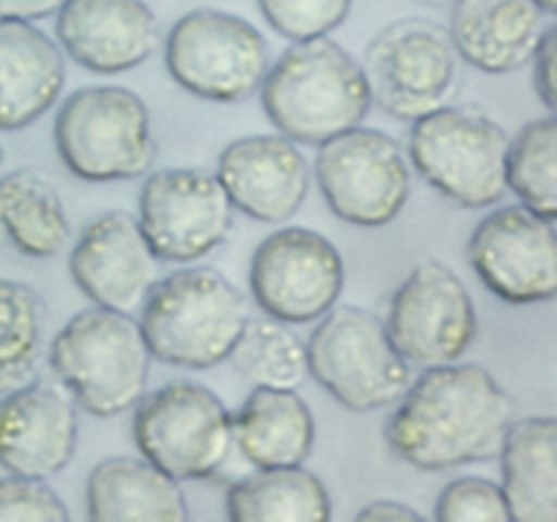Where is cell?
Wrapping results in <instances>:
<instances>
[{
  "instance_id": "24",
  "label": "cell",
  "mask_w": 557,
  "mask_h": 522,
  "mask_svg": "<svg viewBox=\"0 0 557 522\" xmlns=\"http://www.w3.org/2000/svg\"><path fill=\"white\" fill-rule=\"evenodd\" d=\"M500 489L517 522H557V422L525 417L500 444Z\"/></svg>"
},
{
  "instance_id": "27",
  "label": "cell",
  "mask_w": 557,
  "mask_h": 522,
  "mask_svg": "<svg viewBox=\"0 0 557 522\" xmlns=\"http://www.w3.org/2000/svg\"><path fill=\"white\" fill-rule=\"evenodd\" d=\"M506 190L536 215L557 217V120H531L509 139L506 150Z\"/></svg>"
},
{
  "instance_id": "1",
  "label": "cell",
  "mask_w": 557,
  "mask_h": 522,
  "mask_svg": "<svg viewBox=\"0 0 557 522\" xmlns=\"http://www.w3.org/2000/svg\"><path fill=\"white\" fill-rule=\"evenodd\" d=\"M517 406L484 364L424 368L395 402L384 427L392 455L419 471L487 462L498 457Z\"/></svg>"
},
{
  "instance_id": "2",
  "label": "cell",
  "mask_w": 557,
  "mask_h": 522,
  "mask_svg": "<svg viewBox=\"0 0 557 522\" xmlns=\"http://www.w3.org/2000/svg\"><path fill=\"white\" fill-rule=\"evenodd\" d=\"M259 96L277 134L310 147L362 125L373 103L362 63L330 36L294 41L270 63Z\"/></svg>"
},
{
  "instance_id": "32",
  "label": "cell",
  "mask_w": 557,
  "mask_h": 522,
  "mask_svg": "<svg viewBox=\"0 0 557 522\" xmlns=\"http://www.w3.org/2000/svg\"><path fill=\"white\" fill-rule=\"evenodd\" d=\"M71 514L60 495L44 478H0V522H69Z\"/></svg>"
},
{
  "instance_id": "6",
  "label": "cell",
  "mask_w": 557,
  "mask_h": 522,
  "mask_svg": "<svg viewBox=\"0 0 557 522\" xmlns=\"http://www.w3.org/2000/svg\"><path fill=\"white\" fill-rule=\"evenodd\" d=\"M308 375L354 413L395 406L411 384V364L375 313L354 304L332 308L315 321L308 343Z\"/></svg>"
},
{
  "instance_id": "7",
  "label": "cell",
  "mask_w": 557,
  "mask_h": 522,
  "mask_svg": "<svg viewBox=\"0 0 557 522\" xmlns=\"http://www.w3.org/2000/svg\"><path fill=\"white\" fill-rule=\"evenodd\" d=\"M509 134L473 107H446L413 120L408 163L444 199L466 210H487L506 196Z\"/></svg>"
},
{
  "instance_id": "23",
  "label": "cell",
  "mask_w": 557,
  "mask_h": 522,
  "mask_svg": "<svg viewBox=\"0 0 557 522\" xmlns=\"http://www.w3.org/2000/svg\"><path fill=\"white\" fill-rule=\"evenodd\" d=\"M234 446L253 468L305 465L315 444V419L297 389L253 386L232 413Z\"/></svg>"
},
{
  "instance_id": "16",
  "label": "cell",
  "mask_w": 557,
  "mask_h": 522,
  "mask_svg": "<svg viewBox=\"0 0 557 522\" xmlns=\"http://www.w3.org/2000/svg\"><path fill=\"white\" fill-rule=\"evenodd\" d=\"M158 256L128 212H103L82 228L69 256L76 288L98 308L134 315L156 286Z\"/></svg>"
},
{
  "instance_id": "11",
  "label": "cell",
  "mask_w": 557,
  "mask_h": 522,
  "mask_svg": "<svg viewBox=\"0 0 557 522\" xmlns=\"http://www.w3.org/2000/svg\"><path fill=\"white\" fill-rule=\"evenodd\" d=\"M315 179L326 207L354 226L395 221L411 194V163L397 139L379 128H354L321 141Z\"/></svg>"
},
{
  "instance_id": "15",
  "label": "cell",
  "mask_w": 557,
  "mask_h": 522,
  "mask_svg": "<svg viewBox=\"0 0 557 522\" xmlns=\"http://www.w3.org/2000/svg\"><path fill=\"white\" fill-rule=\"evenodd\" d=\"M468 259L484 288L509 304H542L557 294L555 221L522 204L482 217L468 239Z\"/></svg>"
},
{
  "instance_id": "4",
  "label": "cell",
  "mask_w": 557,
  "mask_h": 522,
  "mask_svg": "<svg viewBox=\"0 0 557 522\" xmlns=\"http://www.w3.org/2000/svg\"><path fill=\"white\" fill-rule=\"evenodd\" d=\"M150 362L139 321L98 304L71 315L49 346V368L71 400L101 419L134 411L147 391Z\"/></svg>"
},
{
  "instance_id": "12",
  "label": "cell",
  "mask_w": 557,
  "mask_h": 522,
  "mask_svg": "<svg viewBox=\"0 0 557 522\" xmlns=\"http://www.w3.org/2000/svg\"><path fill=\"white\" fill-rule=\"evenodd\" d=\"M253 302L283 324H313L341 302L346 261L332 239L305 226L261 239L248 270Z\"/></svg>"
},
{
  "instance_id": "34",
  "label": "cell",
  "mask_w": 557,
  "mask_h": 522,
  "mask_svg": "<svg viewBox=\"0 0 557 522\" xmlns=\"http://www.w3.org/2000/svg\"><path fill=\"white\" fill-rule=\"evenodd\" d=\"M65 0H0V20L38 22L54 16Z\"/></svg>"
},
{
  "instance_id": "38",
  "label": "cell",
  "mask_w": 557,
  "mask_h": 522,
  "mask_svg": "<svg viewBox=\"0 0 557 522\" xmlns=\"http://www.w3.org/2000/svg\"><path fill=\"white\" fill-rule=\"evenodd\" d=\"M3 163H5V152H3V147H0V169H3Z\"/></svg>"
},
{
  "instance_id": "36",
  "label": "cell",
  "mask_w": 557,
  "mask_h": 522,
  "mask_svg": "<svg viewBox=\"0 0 557 522\" xmlns=\"http://www.w3.org/2000/svg\"><path fill=\"white\" fill-rule=\"evenodd\" d=\"M539 9L544 11L547 16H555L557 14V0H536Z\"/></svg>"
},
{
  "instance_id": "28",
  "label": "cell",
  "mask_w": 557,
  "mask_h": 522,
  "mask_svg": "<svg viewBox=\"0 0 557 522\" xmlns=\"http://www.w3.org/2000/svg\"><path fill=\"white\" fill-rule=\"evenodd\" d=\"M44 321L41 297L25 283L0 277V395L36 381Z\"/></svg>"
},
{
  "instance_id": "13",
  "label": "cell",
  "mask_w": 557,
  "mask_h": 522,
  "mask_svg": "<svg viewBox=\"0 0 557 522\" xmlns=\"http://www.w3.org/2000/svg\"><path fill=\"white\" fill-rule=\"evenodd\" d=\"M136 223L158 261L190 264L223 245L232 232L234 204L215 172L158 169L147 172L141 185Z\"/></svg>"
},
{
  "instance_id": "5",
  "label": "cell",
  "mask_w": 557,
  "mask_h": 522,
  "mask_svg": "<svg viewBox=\"0 0 557 522\" xmlns=\"http://www.w3.org/2000/svg\"><path fill=\"white\" fill-rule=\"evenodd\" d=\"M54 147L65 169L87 183L145 177L156 163L147 103L120 85L71 92L54 117Z\"/></svg>"
},
{
  "instance_id": "37",
  "label": "cell",
  "mask_w": 557,
  "mask_h": 522,
  "mask_svg": "<svg viewBox=\"0 0 557 522\" xmlns=\"http://www.w3.org/2000/svg\"><path fill=\"white\" fill-rule=\"evenodd\" d=\"M419 3H430V5H444V3H455V0H419Z\"/></svg>"
},
{
  "instance_id": "19",
  "label": "cell",
  "mask_w": 557,
  "mask_h": 522,
  "mask_svg": "<svg viewBox=\"0 0 557 522\" xmlns=\"http://www.w3.org/2000/svg\"><path fill=\"white\" fill-rule=\"evenodd\" d=\"M79 419L71 395L49 384L0 395V468L16 476L49 478L74 460Z\"/></svg>"
},
{
  "instance_id": "20",
  "label": "cell",
  "mask_w": 557,
  "mask_h": 522,
  "mask_svg": "<svg viewBox=\"0 0 557 522\" xmlns=\"http://www.w3.org/2000/svg\"><path fill=\"white\" fill-rule=\"evenodd\" d=\"M547 27L536 0H455L446 30L468 65L484 74H511L531 63Z\"/></svg>"
},
{
  "instance_id": "21",
  "label": "cell",
  "mask_w": 557,
  "mask_h": 522,
  "mask_svg": "<svg viewBox=\"0 0 557 522\" xmlns=\"http://www.w3.org/2000/svg\"><path fill=\"white\" fill-rule=\"evenodd\" d=\"M63 49L33 22L0 20V130H22L58 103Z\"/></svg>"
},
{
  "instance_id": "14",
  "label": "cell",
  "mask_w": 557,
  "mask_h": 522,
  "mask_svg": "<svg viewBox=\"0 0 557 522\" xmlns=\"http://www.w3.org/2000/svg\"><path fill=\"white\" fill-rule=\"evenodd\" d=\"M386 332L411 368L460 362L479 332L471 291L444 261H422L397 286Z\"/></svg>"
},
{
  "instance_id": "9",
  "label": "cell",
  "mask_w": 557,
  "mask_h": 522,
  "mask_svg": "<svg viewBox=\"0 0 557 522\" xmlns=\"http://www.w3.org/2000/svg\"><path fill=\"white\" fill-rule=\"evenodd\" d=\"M163 60L183 90L205 101L237 103L259 92L270 69V47L245 16L194 9L169 30Z\"/></svg>"
},
{
  "instance_id": "30",
  "label": "cell",
  "mask_w": 557,
  "mask_h": 522,
  "mask_svg": "<svg viewBox=\"0 0 557 522\" xmlns=\"http://www.w3.org/2000/svg\"><path fill=\"white\" fill-rule=\"evenodd\" d=\"M261 16L288 41L330 36L351 14L354 0H256Z\"/></svg>"
},
{
  "instance_id": "26",
  "label": "cell",
  "mask_w": 557,
  "mask_h": 522,
  "mask_svg": "<svg viewBox=\"0 0 557 522\" xmlns=\"http://www.w3.org/2000/svg\"><path fill=\"white\" fill-rule=\"evenodd\" d=\"M226 517L234 522H326L332 498L305 465L256 468L228 487Z\"/></svg>"
},
{
  "instance_id": "10",
  "label": "cell",
  "mask_w": 557,
  "mask_h": 522,
  "mask_svg": "<svg viewBox=\"0 0 557 522\" xmlns=\"http://www.w3.org/2000/svg\"><path fill=\"white\" fill-rule=\"evenodd\" d=\"M362 71L373 101L392 117L413 123L455 98L460 58L444 25L413 16L375 33Z\"/></svg>"
},
{
  "instance_id": "8",
  "label": "cell",
  "mask_w": 557,
  "mask_h": 522,
  "mask_svg": "<svg viewBox=\"0 0 557 522\" xmlns=\"http://www.w3.org/2000/svg\"><path fill=\"white\" fill-rule=\"evenodd\" d=\"M131 435L145 460L177 482L221 471L234 446L232 411L205 384L172 381L134 406Z\"/></svg>"
},
{
  "instance_id": "25",
  "label": "cell",
  "mask_w": 557,
  "mask_h": 522,
  "mask_svg": "<svg viewBox=\"0 0 557 522\" xmlns=\"http://www.w3.org/2000/svg\"><path fill=\"white\" fill-rule=\"evenodd\" d=\"M71 237L63 199L38 169L0 174V245L25 259H52Z\"/></svg>"
},
{
  "instance_id": "17",
  "label": "cell",
  "mask_w": 557,
  "mask_h": 522,
  "mask_svg": "<svg viewBox=\"0 0 557 522\" xmlns=\"http://www.w3.org/2000/svg\"><path fill=\"white\" fill-rule=\"evenodd\" d=\"M215 174L234 210L270 226L297 215L310 190L308 161L283 134L234 139L218 156Z\"/></svg>"
},
{
  "instance_id": "22",
  "label": "cell",
  "mask_w": 557,
  "mask_h": 522,
  "mask_svg": "<svg viewBox=\"0 0 557 522\" xmlns=\"http://www.w3.org/2000/svg\"><path fill=\"white\" fill-rule=\"evenodd\" d=\"M87 520L185 522L188 500L177 478L145 457H107L87 476Z\"/></svg>"
},
{
  "instance_id": "18",
  "label": "cell",
  "mask_w": 557,
  "mask_h": 522,
  "mask_svg": "<svg viewBox=\"0 0 557 522\" xmlns=\"http://www.w3.org/2000/svg\"><path fill=\"white\" fill-rule=\"evenodd\" d=\"M54 16L58 47L92 74L136 69L161 44L158 16L145 0H65Z\"/></svg>"
},
{
  "instance_id": "33",
  "label": "cell",
  "mask_w": 557,
  "mask_h": 522,
  "mask_svg": "<svg viewBox=\"0 0 557 522\" xmlns=\"http://www.w3.org/2000/svg\"><path fill=\"white\" fill-rule=\"evenodd\" d=\"M533 63V87H536L539 101L544 103L547 112H555L557 107V87H555V65H557V30L553 25L544 30L536 52L531 58Z\"/></svg>"
},
{
  "instance_id": "29",
  "label": "cell",
  "mask_w": 557,
  "mask_h": 522,
  "mask_svg": "<svg viewBox=\"0 0 557 522\" xmlns=\"http://www.w3.org/2000/svg\"><path fill=\"white\" fill-rule=\"evenodd\" d=\"M228 359L250 386L297 389L308 378L302 337L292 330V324H283L270 315L248 321Z\"/></svg>"
},
{
  "instance_id": "3",
  "label": "cell",
  "mask_w": 557,
  "mask_h": 522,
  "mask_svg": "<svg viewBox=\"0 0 557 522\" xmlns=\"http://www.w3.org/2000/svg\"><path fill=\"white\" fill-rule=\"evenodd\" d=\"M248 321V297L212 266H185L158 277L139 308V330L152 359L185 370L226 362Z\"/></svg>"
},
{
  "instance_id": "35",
  "label": "cell",
  "mask_w": 557,
  "mask_h": 522,
  "mask_svg": "<svg viewBox=\"0 0 557 522\" xmlns=\"http://www.w3.org/2000/svg\"><path fill=\"white\" fill-rule=\"evenodd\" d=\"M357 520H370V522H406V520H424L422 514H419L417 509H411L408 504H403V500H392V498H384V500H370L368 506H362V509L357 511Z\"/></svg>"
},
{
  "instance_id": "31",
  "label": "cell",
  "mask_w": 557,
  "mask_h": 522,
  "mask_svg": "<svg viewBox=\"0 0 557 522\" xmlns=\"http://www.w3.org/2000/svg\"><path fill=\"white\" fill-rule=\"evenodd\" d=\"M438 522H509V504L498 482L484 476H460L441 489L435 500Z\"/></svg>"
}]
</instances>
